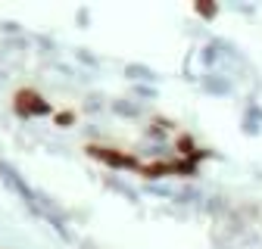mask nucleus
Listing matches in <instances>:
<instances>
[{
    "label": "nucleus",
    "mask_w": 262,
    "mask_h": 249,
    "mask_svg": "<svg viewBox=\"0 0 262 249\" xmlns=\"http://www.w3.org/2000/svg\"><path fill=\"white\" fill-rule=\"evenodd\" d=\"M72 121H75V112H69V109H66V112H56V124H59V128H69Z\"/></svg>",
    "instance_id": "nucleus-3"
},
{
    "label": "nucleus",
    "mask_w": 262,
    "mask_h": 249,
    "mask_svg": "<svg viewBox=\"0 0 262 249\" xmlns=\"http://www.w3.org/2000/svg\"><path fill=\"white\" fill-rule=\"evenodd\" d=\"M88 156H94V159H100V162H106V165H113V168H138V159L135 156H128V153H122V150H113V146H88Z\"/></svg>",
    "instance_id": "nucleus-2"
},
{
    "label": "nucleus",
    "mask_w": 262,
    "mask_h": 249,
    "mask_svg": "<svg viewBox=\"0 0 262 249\" xmlns=\"http://www.w3.org/2000/svg\"><path fill=\"white\" fill-rule=\"evenodd\" d=\"M13 109H16L19 115H25V118L50 115V112H53L50 100H44L35 87H22V90H16V97H13Z\"/></svg>",
    "instance_id": "nucleus-1"
}]
</instances>
